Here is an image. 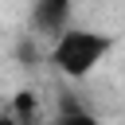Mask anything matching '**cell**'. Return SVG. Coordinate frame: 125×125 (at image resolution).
<instances>
[{
  "label": "cell",
  "mask_w": 125,
  "mask_h": 125,
  "mask_svg": "<svg viewBox=\"0 0 125 125\" xmlns=\"http://www.w3.org/2000/svg\"><path fill=\"white\" fill-rule=\"evenodd\" d=\"M55 125H102V117L90 113V109H82V105H62L59 117H55Z\"/></svg>",
  "instance_id": "obj_4"
},
{
  "label": "cell",
  "mask_w": 125,
  "mask_h": 125,
  "mask_svg": "<svg viewBox=\"0 0 125 125\" xmlns=\"http://www.w3.org/2000/svg\"><path fill=\"white\" fill-rule=\"evenodd\" d=\"M74 16V0H31V27L39 35H62L70 27Z\"/></svg>",
  "instance_id": "obj_2"
},
{
  "label": "cell",
  "mask_w": 125,
  "mask_h": 125,
  "mask_svg": "<svg viewBox=\"0 0 125 125\" xmlns=\"http://www.w3.org/2000/svg\"><path fill=\"white\" fill-rule=\"evenodd\" d=\"M0 125H23V121H16L12 113H0Z\"/></svg>",
  "instance_id": "obj_5"
},
{
  "label": "cell",
  "mask_w": 125,
  "mask_h": 125,
  "mask_svg": "<svg viewBox=\"0 0 125 125\" xmlns=\"http://www.w3.org/2000/svg\"><path fill=\"white\" fill-rule=\"evenodd\" d=\"M35 109H39L35 94H31V90H16V102H12V117H16V121H23V125H35Z\"/></svg>",
  "instance_id": "obj_3"
},
{
  "label": "cell",
  "mask_w": 125,
  "mask_h": 125,
  "mask_svg": "<svg viewBox=\"0 0 125 125\" xmlns=\"http://www.w3.org/2000/svg\"><path fill=\"white\" fill-rule=\"evenodd\" d=\"M113 47H117V39H113L109 31L66 27L62 35L51 39L47 59H51V66H55L59 74H66V78H86V74H94V70L109 59Z\"/></svg>",
  "instance_id": "obj_1"
}]
</instances>
